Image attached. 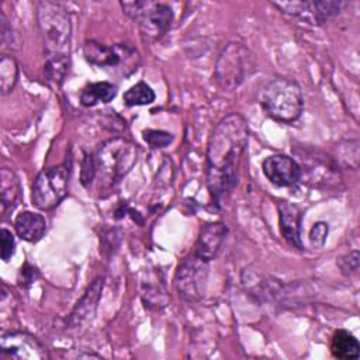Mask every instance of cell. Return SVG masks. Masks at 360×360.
<instances>
[{
    "label": "cell",
    "mask_w": 360,
    "mask_h": 360,
    "mask_svg": "<svg viewBox=\"0 0 360 360\" xmlns=\"http://www.w3.org/2000/svg\"><path fill=\"white\" fill-rule=\"evenodd\" d=\"M248 139V122L238 112L228 114L212 129L207 143V186L215 204L236 186Z\"/></svg>",
    "instance_id": "cell-1"
},
{
    "label": "cell",
    "mask_w": 360,
    "mask_h": 360,
    "mask_svg": "<svg viewBox=\"0 0 360 360\" xmlns=\"http://www.w3.org/2000/svg\"><path fill=\"white\" fill-rule=\"evenodd\" d=\"M37 22L44 42L45 59H69L72 22L68 10L56 1H38Z\"/></svg>",
    "instance_id": "cell-2"
},
{
    "label": "cell",
    "mask_w": 360,
    "mask_h": 360,
    "mask_svg": "<svg viewBox=\"0 0 360 360\" xmlns=\"http://www.w3.org/2000/svg\"><path fill=\"white\" fill-rule=\"evenodd\" d=\"M259 104L274 121L291 124L302 114L304 97L297 82L287 77H276L262 87Z\"/></svg>",
    "instance_id": "cell-3"
},
{
    "label": "cell",
    "mask_w": 360,
    "mask_h": 360,
    "mask_svg": "<svg viewBox=\"0 0 360 360\" xmlns=\"http://www.w3.org/2000/svg\"><path fill=\"white\" fill-rule=\"evenodd\" d=\"M257 69L256 55L242 42L232 41L225 45L217 58L214 79L225 91L236 90Z\"/></svg>",
    "instance_id": "cell-4"
},
{
    "label": "cell",
    "mask_w": 360,
    "mask_h": 360,
    "mask_svg": "<svg viewBox=\"0 0 360 360\" xmlns=\"http://www.w3.org/2000/svg\"><path fill=\"white\" fill-rule=\"evenodd\" d=\"M138 148L128 139L121 136L105 141L94 159L96 172L110 184L122 179L136 163Z\"/></svg>",
    "instance_id": "cell-5"
},
{
    "label": "cell",
    "mask_w": 360,
    "mask_h": 360,
    "mask_svg": "<svg viewBox=\"0 0 360 360\" xmlns=\"http://www.w3.org/2000/svg\"><path fill=\"white\" fill-rule=\"evenodd\" d=\"M120 6L124 14L135 21L141 32L149 39H159L172 27L173 10L165 3L135 0L121 1Z\"/></svg>",
    "instance_id": "cell-6"
},
{
    "label": "cell",
    "mask_w": 360,
    "mask_h": 360,
    "mask_svg": "<svg viewBox=\"0 0 360 360\" xmlns=\"http://www.w3.org/2000/svg\"><path fill=\"white\" fill-rule=\"evenodd\" d=\"M69 177L70 165L68 162L39 172L32 183L34 205L45 211L55 208L68 195Z\"/></svg>",
    "instance_id": "cell-7"
},
{
    "label": "cell",
    "mask_w": 360,
    "mask_h": 360,
    "mask_svg": "<svg viewBox=\"0 0 360 360\" xmlns=\"http://www.w3.org/2000/svg\"><path fill=\"white\" fill-rule=\"evenodd\" d=\"M208 264L210 262L194 252L179 263L174 274V287L184 301L195 302L202 298L207 287Z\"/></svg>",
    "instance_id": "cell-8"
},
{
    "label": "cell",
    "mask_w": 360,
    "mask_h": 360,
    "mask_svg": "<svg viewBox=\"0 0 360 360\" xmlns=\"http://www.w3.org/2000/svg\"><path fill=\"white\" fill-rule=\"evenodd\" d=\"M346 1L336 0H314V1H273L283 14L297 18L309 25H323L336 17Z\"/></svg>",
    "instance_id": "cell-9"
},
{
    "label": "cell",
    "mask_w": 360,
    "mask_h": 360,
    "mask_svg": "<svg viewBox=\"0 0 360 360\" xmlns=\"http://www.w3.org/2000/svg\"><path fill=\"white\" fill-rule=\"evenodd\" d=\"M83 56L90 65L97 68L117 69L118 66L124 65V68H129L131 72L136 69V51L127 44H115L108 46L90 39L83 45Z\"/></svg>",
    "instance_id": "cell-10"
},
{
    "label": "cell",
    "mask_w": 360,
    "mask_h": 360,
    "mask_svg": "<svg viewBox=\"0 0 360 360\" xmlns=\"http://www.w3.org/2000/svg\"><path fill=\"white\" fill-rule=\"evenodd\" d=\"M1 353L15 360H48L46 346L35 336L22 330H8L0 339Z\"/></svg>",
    "instance_id": "cell-11"
},
{
    "label": "cell",
    "mask_w": 360,
    "mask_h": 360,
    "mask_svg": "<svg viewBox=\"0 0 360 360\" xmlns=\"http://www.w3.org/2000/svg\"><path fill=\"white\" fill-rule=\"evenodd\" d=\"M267 180L278 187H292L301 181V166L287 155L267 156L262 163Z\"/></svg>",
    "instance_id": "cell-12"
},
{
    "label": "cell",
    "mask_w": 360,
    "mask_h": 360,
    "mask_svg": "<svg viewBox=\"0 0 360 360\" xmlns=\"http://www.w3.org/2000/svg\"><path fill=\"white\" fill-rule=\"evenodd\" d=\"M228 233V228L224 222H210L205 224L200 233L195 243V250L200 257L205 259L207 262H211L218 255L225 238Z\"/></svg>",
    "instance_id": "cell-13"
},
{
    "label": "cell",
    "mask_w": 360,
    "mask_h": 360,
    "mask_svg": "<svg viewBox=\"0 0 360 360\" xmlns=\"http://www.w3.org/2000/svg\"><path fill=\"white\" fill-rule=\"evenodd\" d=\"M101 290H103V277H96L91 281V284L86 288L80 300L76 302L73 311L70 312L68 318V323L70 328L80 326L94 315L97 304L100 301Z\"/></svg>",
    "instance_id": "cell-14"
},
{
    "label": "cell",
    "mask_w": 360,
    "mask_h": 360,
    "mask_svg": "<svg viewBox=\"0 0 360 360\" xmlns=\"http://www.w3.org/2000/svg\"><path fill=\"white\" fill-rule=\"evenodd\" d=\"M242 284L245 290L259 301L271 300L273 297L278 295L283 288L278 280L250 269H246L242 273Z\"/></svg>",
    "instance_id": "cell-15"
},
{
    "label": "cell",
    "mask_w": 360,
    "mask_h": 360,
    "mask_svg": "<svg viewBox=\"0 0 360 360\" xmlns=\"http://www.w3.org/2000/svg\"><path fill=\"white\" fill-rule=\"evenodd\" d=\"M139 292L145 307L152 309H160L167 305L169 297L163 280L159 277V273L143 271L139 280Z\"/></svg>",
    "instance_id": "cell-16"
},
{
    "label": "cell",
    "mask_w": 360,
    "mask_h": 360,
    "mask_svg": "<svg viewBox=\"0 0 360 360\" xmlns=\"http://www.w3.org/2000/svg\"><path fill=\"white\" fill-rule=\"evenodd\" d=\"M280 214V231L283 238L294 248L301 249L300 225H301V210L288 201H281L278 204Z\"/></svg>",
    "instance_id": "cell-17"
},
{
    "label": "cell",
    "mask_w": 360,
    "mask_h": 360,
    "mask_svg": "<svg viewBox=\"0 0 360 360\" xmlns=\"http://www.w3.org/2000/svg\"><path fill=\"white\" fill-rule=\"evenodd\" d=\"M302 162H305V165H302L301 167V173L307 172L309 180L318 183H325L326 186L329 183H335L336 180L339 181V170H338V165L332 162L330 158L321 155V156H315L312 159L308 158H301Z\"/></svg>",
    "instance_id": "cell-18"
},
{
    "label": "cell",
    "mask_w": 360,
    "mask_h": 360,
    "mask_svg": "<svg viewBox=\"0 0 360 360\" xmlns=\"http://www.w3.org/2000/svg\"><path fill=\"white\" fill-rule=\"evenodd\" d=\"M14 229L21 239L27 242H38L46 231V221L39 212L21 211L14 219Z\"/></svg>",
    "instance_id": "cell-19"
},
{
    "label": "cell",
    "mask_w": 360,
    "mask_h": 360,
    "mask_svg": "<svg viewBox=\"0 0 360 360\" xmlns=\"http://www.w3.org/2000/svg\"><path fill=\"white\" fill-rule=\"evenodd\" d=\"M20 180L13 169L3 167L0 170V198L3 212L7 210H13L20 197Z\"/></svg>",
    "instance_id": "cell-20"
},
{
    "label": "cell",
    "mask_w": 360,
    "mask_h": 360,
    "mask_svg": "<svg viewBox=\"0 0 360 360\" xmlns=\"http://www.w3.org/2000/svg\"><path fill=\"white\" fill-rule=\"evenodd\" d=\"M117 96L115 84L110 82L89 83L80 93V103L84 107H94L100 103H110Z\"/></svg>",
    "instance_id": "cell-21"
},
{
    "label": "cell",
    "mask_w": 360,
    "mask_h": 360,
    "mask_svg": "<svg viewBox=\"0 0 360 360\" xmlns=\"http://www.w3.org/2000/svg\"><path fill=\"white\" fill-rule=\"evenodd\" d=\"M360 345L359 340L347 330L339 329L333 333L330 342V353L336 359L347 360L359 357Z\"/></svg>",
    "instance_id": "cell-22"
},
{
    "label": "cell",
    "mask_w": 360,
    "mask_h": 360,
    "mask_svg": "<svg viewBox=\"0 0 360 360\" xmlns=\"http://www.w3.org/2000/svg\"><path fill=\"white\" fill-rule=\"evenodd\" d=\"M18 77V65L13 56L3 53L0 56V94L6 96L13 91Z\"/></svg>",
    "instance_id": "cell-23"
},
{
    "label": "cell",
    "mask_w": 360,
    "mask_h": 360,
    "mask_svg": "<svg viewBox=\"0 0 360 360\" xmlns=\"http://www.w3.org/2000/svg\"><path fill=\"white\" fill-rule=\"evenodd\" d=\"M122 101L128 107L148 105L155 101V91L145 82H138L122 94Z\"/></svg>",
    "instance_id": "cell-24"
},
{
    "label": "cell",
    "mask_w": 360,
    "mask_h": 360,
    "mask_svg": "<svg viewBox=\"0 0 360 360\" xmlns=\"http://www.w3.org/2000/svg\"><path fill=\"white\" fill-rule=\"evenodd\" d=\"M0 37H1V44L3 46L6 48H14V49H18L20 48V37H18V32L11 27V24L8 22V20L6 18L4 13L1 11L0 13Z\"/></svg>",
    "instance_id": "cell-25"
},
{
    "label": "cell",
    "mask_w": 360,
    "mask_h": 360,
    "mask_svg": "<svg viewBox=\"0 0 360 360\" xmlns=\"http://www.w3.org/2000/svg\"><path fill=\"white\" fill-rule=\"evenodd\" d=\"M142 134H143L145 142L153 149H160V148L169 146V143L173 142V135L167 131L145 129Z\"/></svg>",
    "instance_id": "cell-26"
},
{
    "label": "cell",
    "mask_w": 360,
    "mask_h": 360,
    "mask_svg": "<svg viewBox=\"0 0 360 360\" xmlns=\"http://www.w3.org/2000/svg\"><path fill=\"white\" fill-rule=\"evenodd\" d=\"M336 263L345 276H354L359 271V252L352 250L340 256Z\"/></svg>",
    "instance_id": "cell-27"
},
{
    "label": "cell",
    "mask_w": 360,
    "mask_h": 360,
    "mask_svg": "<svg viewBox=\"0 0 360 360\" xmlns=\"http://www.w3.org/2000/svg\"><path fill=\"white\" fill-rule=\"evenodd\" d=\"M329 232V226L323 221H318L312 225L309 231V242L314 248H322L326 242V236Z\"/></svg>",
    "instance_id": "cell-28"
},
{
    "label": "cell",
    "mask_w": 360,
    "mask_h": 360,
    "mask_svg": "<svg viewBox=\"0 0 360 360\" xmlns=\"http://www.w3.org/2000/svg\"><path fill=\"white\" fill-rule=\"evenodd\" d=\"M14 248H15V242H14V236L11 233V231H8L7 228H1V259L4 262H8L11 259V256L14 255Z\"/></svg>",
    "instance_id": "cell-29"
}]
</instances>
